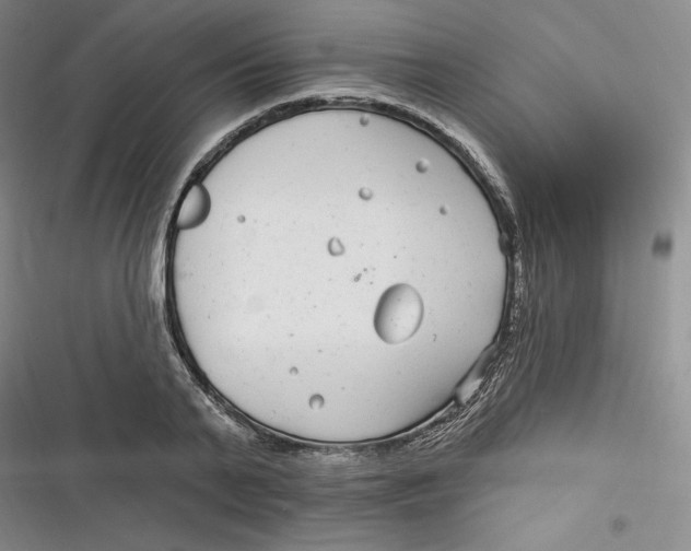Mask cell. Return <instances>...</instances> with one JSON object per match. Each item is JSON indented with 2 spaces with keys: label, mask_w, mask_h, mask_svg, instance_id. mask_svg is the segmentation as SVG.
Wrapping results in <instances>:
<instances>
[{
  "label": "cell",
  "mask_w": 691,
  "mask_h": 551,
  "mask_svg": "<svg viewBox=\"0 0 691 551\" xmlns=\"http://www.w3.org/2000/svg\"><path fill=\"white\" fill-rule=\"evenodd\" d=\"M422 316L423 303L418 292L408 284H395L377 303L374 328L383 341L397 344L415 333Z\"/></svg>",
  "instance_id": "cell-1"
},
{
  "label": "cell",
  "mask_w": 691,
  "mask_h": 551,
  "mask_svg": "<svg viewBox=\"0 0 691 551\" xmlns=\"http://www.w3.org/2000/svg\"><path fill=\"white\" fill-rule=\"evenodd\" d=\"M208 208L209 199L203 187H192L181 204L178 225L191 227L199 224L206 218Z\"/></svg>",
  "instance_id": "cell-2"
}]
</instances>
